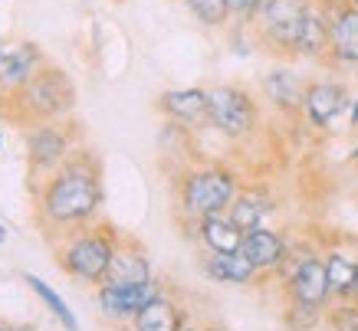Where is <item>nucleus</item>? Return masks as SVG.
Instances as JSON below:
<instances>
[{
	"label": "nucleus",
	"instance_id": "obj_10",
	"mask_svg": "<svg viewBox=\"0 0 358 331\" xmlns=\"http://www.w3.org/2000/svg\"><path fill=\"white\" fill-rule=\"evenodd\" d=\"M322 7L332 20L329 59L338 66H358V7H352V0H332Z\"/></svg>",
	"mask_w": 358,
	"mask_h": 331
},
{
	"label": "nucleus",
	"instance_id": "obj_17",
	"mask_svg": "<svg viewBox=\"0 0 358 331\" xmlns=\"http://www.w3.org/2000/svg\"><path fill=\"white\" fill-rule=\"evenodd\" d=\"M201 269H204L207 279L224 282V286H250L253 279L260 276L243 253H207L201 259Z\"/></svg>",
	"mask_w": 358,
	"mask_h": 331
},
{
	"label": "nucleus",
	"instance_id": "obj_3",
	"mask_svg": "<svg viewBox=\"0 0 358 331\" xmlns=\"http://www.w3.org/2000/svg\"><path fill=\"white\" fill-rule=\"evenodd\" d=\"M115 246L119 240L112 233V226H79L59 246V266L66 276L83 279L89 286H102L112 256H115Z\"/></svg>",
	"mask_w": 358,
	"mask_h": 331
},
{
	"label": "nucleus",
	"instance_id": "obj_12",
	"mask_svg": "<svg viewBox=\"0 0 358 331\" xmlns=\"http://www.w3.org/2000/svg\"><path fill=\"white\" fill-rule=\"evenodd\" d=\"M345 108H352V98H348L345 86H338V82H313V86H306L303 112L309 118V125L329 128Z\"/></svg>",
	"mask_w": 358,
	"mask_h": 331
},
{
	"label": "nucleus",
	"instance_id": "obj_22",
	"mask_svg": "<svg viewBox=\"0 0 358 331\" xmlns=\"http://www.w3.org/2000/svg\"><path fill=\"white\" fill-rule=\"evenodd\" d=\"M326 276H329V288H332V299H352L358 282V259L345 256V253H326Z\"/></svg>",
	"mask_w": 358,
	"mask_h": 331
},
{
	"label": "nucleus",
	"instance_id": "obj_14",
	"mask_svg": "<svg viewBox=\"0 0 358 331\" xmlns=\"http://www.w3.org/2000/svg\"><path fill=\"white\" fill-rule=\"evenodd\" d=\"M240 253L253 263L257 272H273L286 263V240H282L276 230H266V226H257L243 236V246Z\"/></svg>",
	"mask_w": 358,
	"mask_h": 331
},
{
	"label": "nucleus",
	"instance_id": "obj_13",
	"mask_svg": "<svg viewBox=\"0 0 358 331\" xmlns=\"http://www.w3.org/2000/svg\"><path fill=\"white\" fill-rule=\"evenodd\" d=\"M329 46H332V20L322 3H313L303 17L299 36H296V56L306 59H326Z\"/></svg>",
	"mask_w": 358,
	"mask_h": 331
},
{
	"label": "nucleus",
	"instance_id": "obj_21",
	"mask_svg": "<svg viewBox=\"0 0 358 331\" xmlns=\"http://www.w3.org/2000/svg\"><path fill=\"white\" fill-rule=\"evenodd\" d=\"M270 210H273L270 193L260 191V187H247V191H237L234 203L227 207V216L243 230V233H250V230L263 226V216L270 214Z\"/></svg>",
	"mask_w": 358,
	"mask_h": 331
},
{
	"label": "nucleus",
	"instance_id": "obj_11",
	"mask_svg": "<svg viewBox=\"0 0 358 331\" xmlns=\"http://www.w3.org/2000/svg\"><path fill=\"white\" fill-rule=\"evenodd\" d=\"M162 288L158 282H145V286H129V288H119V286H99V309L109 321H135L148 302L158 295Z\"/></svg>",
	"mask_w": 358,
	"mask_h": 331
},
{
	"label": "nucleus",
	"instance_id": "obj_19",
	"mask_svg": "<svg viewBox=\"0 0 358 331\" xmlns=\"http://www.w3.org/2000/svg\"><path fill=\"white\" fill-rule=\"evenodd\" d=\"M197 236L207 246V253H240L247 233L227 214H210L204 220H197Z\"/></svg>",
	"mask_w": 358,
	"mask_h": 331
},
{
	"label": "nucleus",
	"instance_id": "obj_16",
	"mask_svg": "<svg viewBox=\"0 0 358 331\" xmlns=\"http://www.w3.org/2000/svg\"><path fill=\"white\" fill-rule=\"evenodd\" d=\"M152 282V266L141 249H135L131 243H119L115 246V256L109 263V272H106V282L102 286H119V288H129V286H145Z\"/></svg>",
	"mask_w": 358,
	"mask_h": 331
},
{
	"label": "nucleus",
	"instance_id": "obj_7",
	"mask_svg": "<svg viewBox=\"0 0 358 331\" xmlns=\"http://www.w3.org/2000/svg\"><path fill=\"white\" fill-rule=\"evenodd\" d=\"M73 151V128L69 122H36L27 131V164L33 174H53L63 168Z\"/></svg>",
	"mask_w": 358,
	"mask_h": 331
},
{
	"label": "nucleus",
	"instance_id": "obj_8",
	"mask_svg": "<svg viewBox=\"0 0 358 331\" xmlns=\"http://www.w3.org/2000/svg\"><path fill=\"white\" fill-rule=\"evenodd\" d=\"M40 66H46V59L36 43H10V40L3 43L0 40V92L7 98L17 96L40 73Z\"/></svg>",
	"mask_w": 358,
	"mask_h": 331
},
{
	"label": "nucleus",
	"instance_id": "obj_1",
	"mask_svg": "<svg viewBox=\"0 0 358 331\" xmlns=\"http://www.w3.org/2000/svg\"><path fill=\"white\" fill-rule=\"evenodd\" d=\"M102 207V174L99 161L89 151L69 154L63 168H56L40 187L36 214L46 226H86Z\"/></svg>",
	"mask_w": 358,
	"mask_h": 331
},
{
	"label": "nucleus",
	"instance_id": "obj_27",
	"mask_svg": "<svg viewBox=\"0 0 358 331\" xmlns=\"http://www.w3.org/2000/svg\"><path fill=\"white\" fill-rule=\"evenodd\" d=\"M230 3V13L234 17H243V20H253V13L260 10L263 0H227Z\"/></svg>",
	"mask_w": 358,
	"mask_h": 331
},
{
	"label": "nucleus",
	"instance_id": "obj_33",
	"mask_svg": "<svg viewBox=\"0 0 358 331\" xmlns=\"http://www.w3.org/2000/svg\"><path fill=\"white\" fill-rule=\"evenodd\" d=\"M352 302H358V282H355V292H352Z\"/></svg>",
	"mask_w": 358,
	"mask_h": 331
},
{
	"label": "nucleus",
	"instance_id": "obj_26",
	"mask_svg": "<svg viewBox=\"0 0 358 331\" xmlns=\"http://www.w3.org/2000/svg\"><path fill=\"white\" fill-rule=\"evenodd\" d=\"M326 318L332 325V331H358V302H352V299L336 302Z\"/></svg>",
	"mask_w": 358,
	"mask_h": 331
},
{
	"label": "nucleus",
	"instance_id": "obj_18",
	"mask_svg": "<svg viewBox=\"0 0 358 331\" xmlns=\"http://www.w3.org/2000/svg\"><path fill=\"white\" fill-rule=\"evenodd\" d=\"M263 92H266V98H270L280 112H286V115L303 112L306 86L293 69H273V73H266V79H263Z\"/></svg>",
	"mask_w": 358,
	"mask_h": 331
},
{
	"label": "nucleus",
	"instance_id": "obj_36",
	"mask_svg": "<svg viewBox=\"0 0 358 331\" xmlns=\"http://www.w3.org/2000/svg\"><path fill=\"white\" fill-rule=\"evenodd\" d=\"M352 7H358V0H352Z\"/></svg>",
	"mask_w": 358,
	"mask_h": 331
},
{
	"label": "nucleus",
	"instance_id": "obj_32",
	"mask_svg": "<svg viewBox=\"0 0 358 331\" xmlns=\"http://www.w3.org/2000/svg\"><path fill=\"white\" fill-rule=\"evenodd\" d=\"M181 331H201V328H194V325H185V328H181Z\"/></svg>",
	"mask_w": 358,
	"mask_h": 331
},
{
	"label": "nucleus",
	"instance_id": "obj_37",
	"mask_svg": "<svg viewBox=\"0 0 358 331\" xmlns=\"http://www.w3.org/2000/svg\"><path fill=\"white\" fill-rule=\"evenodd\" d=\"M0 145H3V138H0Z\"/></svg>",
	"mask_w": 358,
	"mask_h": 331
},
{
	"label": "nucleus",
	"instance_id": "obj_24",
	"mask_svg": "<svg viewBox=\"0 0 358 331\" xmlns=\"http://www.w3.org/2000/svg\"><path fill=\"white\" fill-rule=\"evenodd\" d=\"M185 3L204 27H224V23L234 17L227 0H185Z\"/></svg>",
	"mask_w": 358,
	"mask_h": 331
},
{
	"label": "nucleus",
	"instance_id": "obj_35",
	"mask_svg": "<svg viewBox=\"0 0 358 331\" xmlns=\"http://www.w3.org/2000/svg\"><path fill=\"white\" fill-rule=\"evenodd\" d=\"M207 331H227V328H207Z\"/></svg>",
	"mask_w": 358,
	"mask_h": 331
},
{
	"label": "nucleus",
	"instance_id": "obj_28",
	"mask_svg": "<svg viewBox=\"0 0 358 331\" xmlns=\"http://www.w3.org/2000/svg\"><path fill=\"white\" fill-rule=\"evenodd\" d=\"M348 122H352V128L358 131V98L352 102V108H348Z\"/></svg>",
	"mask_w": 358,
	"mask_h": 331
},
{
	"label": "nucleus",
	"instance_id": "obj_23",
	"mask_svg": "<svg viewBox=\"0 0 358 331\" xmlns=\"http://www.w3.org/2000/svg\"><path fill=\"white\" fill-rule=\"evenodd\" d=\"M23 282L30 286V292H36V295H40V302H46V309L53 311L56 321H59L66 331H76L79 328V321H76V315H73V309H69V305L63 302V295H56L53 288L46 286L43 279H40V276H30V272H27V276H23Z\"/></svg>",
	"mask_w": 358,
	"mask_h": 331
},
{
	"label": "nucleus",
	"instance_id": "obj_34",
	"mask_svg": "<svg viewBox=\"0 0 358 331\" xmlns=\"http://www.w3.org/2000/svg\"><path fill=\"white\" fill-rule=\"evenodd\" d=\"M0 331H10V325H0Z\"/></svg>",
	"mask_w": 358,
	"mask_h": 331
},
{
	"label": "nucleus",
	"instance_id": "obj_31",
	"mask_svg": "<svg viewBox=\"0 0 358 331\" xmlns=\"http://www.w3.org/2000/svg\"><path fill=\"white\" fill-rule=\"evenodd\" d=\"M10 331H33L30 325H10Z\"/></svg>",
	"mask_w": 358,
	"mask_h": 331
},
{
	"label": "nucleus",
	"instance_id": "obj_9",
	"mask_svg": "<svg viewBox=\"0 0 358 331\" xmlns=\"http://www.w3.org/2000/svg\"><path fill=\"white\" fill-rule=\"evenodd\" d=\"M286 295H289V302L329 309L332 288H329V276H326V259H319V256L299 259L293 266V272L286 276Z\"/></svg>",
	"mask_w": 358,
	"mask_h": 331
},
{
	"label": "nucleus",
	"instance_id": "obj_6",
	"mask_svg": "<svg viewBox=\"0 0 358 331\" xmlns=\"http://www.w3.org/2000/svg\"><path fill=\"white\" fill-rule=\"evenodd\" d=\"M207 125L224 138H247L257 128V102L247 89L237 86L207 89Z\"/></svg>",
	"mask_w": 358,
	"mask_h": 331
},
{
	"label": "nucleus",
	"instance_id": "obj_30",
	"mask_svg": "<svg viewBox=\"0 0 358 331\" xmlns=\"http://www.w3.org/2000/svg\"><path fill=\"white\" fill-rule=\"evenodd\" d=\"M348 161H352V164H358V145H355V148H352V154H348Z\"/></svg>",
	"mask_w": 358,
	"mask_h": 331
},
{
	"label": "nucleus",
	"instance_id": "obj_29",
	"mask_svg": "<svg viewBox=\"0 0 358 331\" xmlns=\"http://www.w3.org/2000/svg\"><path fill=\"white\" fill-rule=\"evenodd\" d=\"M7 236H10L7 233V223H0V243H7Z\"/></svg>",
	"mask_w": 358,
	"mask_h": 331
},
{
	"label": "nucleus",
	"instance_id": "obj_25",
	"mask_svg": "<svg viewBox=\"0 0 358 331\" xmlns=\"http://www.w3.org/2000/svg\"><path fill=\"white\" fill-rule=\"evenodd\" d=\"M319 321H322V309H315V305H303V302L286 305V328L289 331H309Z\"/></svg>",
	"mask_w": 358,
	"mask_h": 331
},
{
	"label": "nucleus",
	"instance_id": "obj_20",
	"mask_svg": "<svg viewBox=\"0 0 358 331\" xmlns=\"http://www.w3.org/2000/svg\"><path fill=\"white\" fill-rule=\"evenodd\" d=\"M135 331H181L185 328V311L174 299H168L164 292H158L145 309L131 321Z\"/></svg>",
	"mask_w": 358,
	"mask_h": 331
},
{
	"label": "nucleus",
	"instance_id": "obj_4",
	"mask_svg": "<svg viewBox=\"0 0 358 331\" xmlns=\"http://www.w3.org/2000/svg\"><path fill=\"white\" fill-rule=\"evenodd\" d=\"M237 197V174L220 168V164H204L185 171L178 184V203L181 214L191 220H204L210 214H224Z\"/></svg>",
	"mask_w": 358,
	"mask_h": 331
},
{
	"label": "nucleus",
	"instance_id": "obj_2",
	"mask_svg": "<svg viewBox=\"0 0 358 331\" xmlns=\"http://www.w3.org/2000/svg\"><path fill=\"white\" fill-rule=\"evenodd\" d=\"M7 102H10V115L17 122H33V125L36 122H59L76 105V86L63 69L40 66V73Z\"/></svg>",
	"mask_w": 358,
	"mask_h": 331
},
{
	"label": "nucleus",
	"instance_id": "obj_5",
	"mask_svg": "<svg viewBox=\"0 0 358 331\" xmlns=\"http://www.w3.org/2000/svg\"><path fill=\"white\" fill-rule=\"evenodd\" d=\"M309 7H313V0H263L250 27L257 30V40L263 46L296 56V36H299V27H303Z\"/></svg>",
	"mask_w": 358,
	"mask_h": 331
},
{
	"label": "nucleus",
	"instance_id": "obj_15",
	"mask_svg": "<svg viewBox=\"0 0 358 331\" xmlns=\"http://www.w3.org/2000/svg\"><path fill=\"white\" fill-rule=\"evenodd\" d=\"M158 108L164 115L185 125V128H194V125H204L207 122V89H171L158 98Z\"/></svg>",
	"mask_w": 358,
	"mask_h": 331
}]
</instances>
